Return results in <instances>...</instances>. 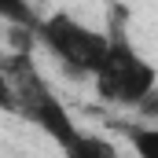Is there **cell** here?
Instances as JSON below:
<instances>
[{"label": "cell", "mask_w": 158, "mask_h": 158, "mask_svg": "<svg viewBox=\"0 0 158 158\" xmlns=\"http://www.w3.org/2000/svg\"><path fill=\"white\" fill-rule=\"evenodd\" d=\"M136 110H140L143 118H158V88L147 96V99H143V103H140V107H136Z\"/></svg>", "instance_id": "obj_6"}, {"label": "cell", "mask_w": 158, "mask_h": 158, "mask_svg": "<svg viewBox=\"0 0 158 158\" xmlns=\"http://www.w3.org/2000/svg\"><path fill=\"white\" fill-rule=\"evenodd\" d=\"M110 52L96 74V92L107 99V103H118V107H140L151 92L158 88V70L136 52V44L129 40V33L121 26H110Z\"/></svg>", "instance_id": "obj_2"}, {"label": "cell", "mask_w": 158, "mask_h": 158, "mask_svg": "<svg viewBox=\"0 0 158 158\" xmlns=\"http://www.w3.org/2000/svg\"><path fill=\"white\" fill-rule=\"evenodd\" d=\"M129 143L136 158H158V125H136L129 129Z\"/></svg>", "instance_id": "obj_4"}, {"label": "cell", "mask_w": 158, "mask_h": 158, "mask_svg": "<svg viewBox=\"0 0 158 158\" xmlns=\"http://www.w3.org/2000/svg\"><path fill=\"white\" fill-rule=\"evenodd\" d=\"M66 158H118V151H114L110 140H103V136H96V132H85L77 140V147Z\"/></svg>", "instance_id": "obj_3"}, {"label": "cell", "mask_w": 158, "mask_h": 158, "mask_svg": "<svg viewBox=\"0 0 158 158\" xmlns=\"http://www.w3.org/2000/svg\"><path fill=\"white\" fill-rule=\"evenodd\" d=\"M33 37L66 66L74 70L77 77H96L107 52H110V33L107 30H96L88 22H81L66 11H55V15H40Z\"/></svg>", "instance_id": "obj_1"}, {"label": "cell", "mask_w": 158, "mask_h": 158, "mask_svg": "<svg viewBox=\"0 0 158 158\" xmlns=\"http://www.w3.org/2000/svg\"><path fill=\"white\" fill-rule=\"evenodd\" d=\"M0 110L4 114H19V103H15V92H11V81L4 74V66H0Z\"/></svg>", "instance_id": "obj_5"}]
</instances>
